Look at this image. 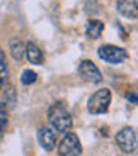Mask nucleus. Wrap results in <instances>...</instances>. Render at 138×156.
Listing matches in <instances>:
<instances>
[{"instance_id": "15", "label": "nucleus", "mask_w": 138, "mask_h": 156, "mask_svg": "<svg viewBox=\"0 0 138 156\" xmlns=\"http://www.w3.org/2000/svg\"><path fill=\"white\" fill-rule=\"evenodd\" d=\"M126 98H128L130 102H135V104H138V97H136V95H131V94H128V95H126Z\"/></svg>"}, {"instance_id": "8", "label": "nucleus", "mask_w": 138, "mask_h": 156, "mask_svg": "<svg viewBox=\"0 0 138 156\" xmlns=\"http://www.w3.org/2000/svg\"><path fill=\"white\" fill-rule=\"evenodd\" d=\"M118 10L125 17H138V0H118Z\"/></svg>"}, {"instance_id": "13", "label": "nucleus", "mask_w": 138, "mask_h": 156, "mask_svg": "<svg viewBox=\"0 0 138 156\" xmlns=\"http://www.w3.org/2000/svg\"><path fill=\"white\" fill-rule=\"evenodd\" d=\"M7 121H9L7 109H5L4 104H0V134H4L5 127H7Z\"/></svg>"}, {"instance_id": "2", "label": "nucleus", "mask_w": 138, "mask_h": 156, "mask_svg": "<svg viewBox=\"0 0 138 156\" xmlns=\"http://www.w3.org/2000/svg\"><path fill=\"white\" fill-rule=\"evenodd\" d=\"M109 104H111V92L107 88H101L89 98L87 109L91 114H104L109 109Z\"/></svg>"}, {"instance_id": "10", "label": "nucleus", "mask_w": 138, "mask_h": 156, "mask_svg": "<svg viewBox=\"0 0 138 156\" xmlns=\"http://www.w3.org/2000/svg\"><path fill=\"white\" fill-rule=\"evenodd\" d=\"M10 55L17 61H21L24 58V55H26V44L21 39H12L10 41Z\"/></svg>"}, {"instance_id": "14", "label": "nucleus", "mask_w": 138, "mask_h": 156, "mask_svg": "<svg viewBox=\"0 0 138 156\" xmlns=\"http://www.w3.org/2000/svg\"><path fill=\"white\" fill-rule=\"evenodd\" d=\"M7 75H9V70H7V61H5V53L0 49V76L7 80Z\"/></svg>"}, {"instance_id": "16", "label": "nucleus", "mask_w": 138, "mask_h": 156, "mask_svg": "<svg viewBox=\"0 0 138 156\" xmlns=\"http://www.w3.org/2000/svg\"><path fill=\"white\" fill-rule=\"evenodd\" d=\"M4 82H5V80H4L2 76H0V90H2V85H4Z\"/></svg>"}, {"instance_id": "9", "label": "nucleus", "mask_w": 138, "mask_h": 156, "mask_svg": "<svg viewBox=\"0 0 138 156\" xmlns=\"http://www.w3.org/2000/svg\"><path fill=\"white\" fill-rule=\"evenodd\" d=\"M26 56H28L29 63H32V65H41L43 63V53L38 48V44H34V43L26 44Z\"/></svg>"}, {"instance_id": "7", "label": "nucleus", "mask_w": 138, "mask_h": 156, "mask_svg": "<svg viewBox=\"0 0 138 156\" xmlns=\"http://www.w3.org/2000/svg\"><path fill=\"white\" fill-rule=\"evenodd\" d=\"M38 139H39V144L46 151H51L56 144V136L50 127H39V131H38Z\"/></svg>"}, {"instance_id": "11", "label": "nucleus", "mask_w": 138, "mask_h": 156, "mask_svg": "<svg viewBox=\"0 0 138 156\" xmlns=\"http://www.w3.org/2000/svg\"><path fill=\"white\" fill-rule=\"evenodd\" d=\"M103 29H104V24L101 22V20L91 19V20H89V24H87L85 32H87V36H89L91 39H97L99 36H101V32H103Z\"/></svg>"}, {"instance_id": "3", "label": "nucleus", "mask_w": 138, "mask_h": 156, "mask_svg": "<svg viewBox=\"0 0 138 156\" xmlns=\"http://www.w3.org/2000/svg\"><path fill=\"white\" fill-rule=\"evenodd\" d=\"M58 153L60 156H80L82 154V144H80L79 137L73 133H67L63 139L60 141Z\"/></svg>"}, {"instance_id": "4", "label": "nucleus", "mask_w": 138, "mask_h": 156, "mask_svg": "<svg viewBox=\"0 0 138 156\" xmlns=\"http://www.w3.org/2000/svg\"><path fill=\"white\" fill-rule=\"evenodd\" d=\"M97 55H99V58H103L104 61L114 63V65L126 61V58H128L126 51L119 46H114V44H103V46L99 48Z\"/></svg>"}, {"instance_id": "6", "label": "nucleus", "mask_w": 138, "mask_h": 156, "mask_svg": "<svg viewBox=\"0 0 138 156\" xmlns=\"http://www.w3.org/2000/svg\"><path fill=\"white\" fill-rule=\"evenodd\" d=\"M79 75L82 76V80H85V82H89V83H99V82H103V75H101L99 68L95 66L92 61H89V59H84V61L80 63Z\"/></svg>"}, {"instance_id": "12", "label": "nucleus", "mask_w": 138, "mask_h": 156, "mask_svg": "<svg viewBox=\"0 0 138 156\" xmlns=\"http://www.w3.org/2000/svg\"><path fill=\"white\" fill-rule=\"evenodd\" d=\"M36 73L32 70H26L22 75H21V82H22V85H31V83L36 82Z\"/></svg>"}, {"instance_id": "1", "label": "nucleus", "mask_w": 138, "mask_h": 156, "mask_svg": "<svg viewBox=\"0 0 138 156\" xmlns=\"http://www.w3.org/2000/svg\"><path fill=\"white\" fill-rule=\"evenodd\" d=\"M48 122L55 131L62 134H67L72 129V115L62 102H55L48 109Z\"/></svg>"}, {"instance_id": "5", "label": "nucleus", "mask_w": 138, "mask_h": 156, "mask_svg": "<svg viewBox=\"0 0 138 156\" xmlns=\"http://www.w3.org/2000/svg\"><path fill=\"white\" fill-rule=\"evenodd\" d=\"M116 143L118 146L123 149L125 153H133L136 149V144H138V139H136V134L131 127H125L121 129L116 136Z\"/></svg>"}]
</instances>
